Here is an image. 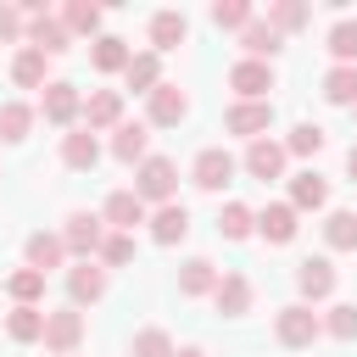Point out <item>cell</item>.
Returning a JSON list of instances; mask_svg holds the SVG:
<instances>
[{"label":"cell","mask_w":357,"mask_h":357,"mask_svg":"<svg viewBox=\"0 0 357 357\" xmlns=\"http://www.w3.org/2000/svg\"><path fill=\"white\" fill-rule=\"evenodd\" d=\"M156 39H162V45L184 39V22H178V17H156Z\"/></svg>","instance_id":"8"},{"label":"cell","mask_w":357,"mask_h":357,"mask_svg":"<svg viewBox=\"0 0 357 357\" xmlns=\"http://www.w3.org/2000/svg\"><path fill=\"white\" fill-rule=\"evenodd\" d=\"M11 335H22V340H28V335H39V318H33V312H22V318H11Z\"/></svg>","instance_id":"18"},{"label":"cell","mask_w":357,"mask_h":357,"mask_svg":"<svg viewBox=\"0 0 357 357\" xmlns=\"http://www.w3.org/2000/svg\"><path fill=\"white\" fill-rule=\"evenodd\" d=\"M290 229H296V223H290V212H284V206H273V212L262 218V234H268V240H290Z\"/></svg>","instance_id":"3"},{"label":"cell","mask_w":357,"mask_h":357,"mask_svg":"<svg viewBox=\"0 0 357 357\" xmlns=\"http://www.w3.org/2000/svg\"><path fill=\"white\" fill-rule=\"evenodd\" d=\"M139 184H145V195H167V184H173V167H167V162H151Z\"/></svg>","instance_id":"2"},{"label":"cell","mask_w":357,"mask_h":357,"mask_svg":"<svg viewBox=\"0 0 357 357\" xmlns=\"http://www.w3.org/2000/svg\"><path fill=\"white\" fill-rule=\"evenodd\" d=\"M335 50H340V56H357V28H351V22L335 28Z\"/></svg>","instance_id":"15"},{"label":"cell","mask_w":357,"mask_h":357,"mask_svg":"<svg viewBox=\"0 0 357 357\" xmlns=\"http://www.w3.org/2000/svg\"><path fill=\"white\" fill-rule=\"evenodd\" d=\"M112 218L117 223H139V201L134 195H112Z\"/></svg>","instance_id":"7"},{"label":"cell","mask_w":357,"mask_h":357,"mask_svg":"<svg viewBox=\"0 0 357 357\" xmlns=\"http://www.w3.org/2000/svg\"><path fill=\"white\" fill-rule=\"evenodd\" d=\"M195 173H201V184H223V178H229V156H218V151H206Z\"/></svg>","instance_id":"1"},{"label":"cell","mask_w":357,"mask_h":357,"mask_svg":"<svg viewBox=\"0 0 357 357\" xmlns=\"http://www.w3.org/2000/svg\"><path fill=\"white\" fill-rule=\"evenodd\" d=\"M73 223H78V229H73V240H78V245H84V240H95V218H73Z\"/></svg>","instance_id":"21"},{"label":"cell","mask_w":357,"mask_h":357,"mask_svg":"<svg viewBox=\"0 0 357 357\" xmlns=\"http://www.w3.org/2000/svg\"><path fill=\"white\" fill-rule=\"evenodd\" d=\"M117 151H123V156H139V151H145V134H139V128H123Z\"/></svg>","instance_id":"12"},{"label":"cell","mask_w":357,"mask_h":357,"mask_svg":"<svg viewBox=\"0 0 357 357\" xmlns=\"http://www.w3.org/2000/svg\"><path fill=\"white\" fill-rule=\"evenodd\" d=\"M162 346H167L162 335H145V340H139V357H162Z\"/></svg>","instance_id":"24"},{"label":"cell","mask_w":357,"mask_h":357,"mask_svg":"<svg viewBox=\"0 0 357 357\" xmlns=\"http://www.w3.org/2000/svg\"><path fill=\"white\" fill-rule=\"evenodd\" d=\"M156 234H162V240H178V234H184V212H178V206H167V212L156 218Z\"/></svg>","instance_id":"5"},{"label":"cell","mask_w":357,"mask_h":357,"mask_svg":"<svg viewBox=\"0 0 357 357\" xmlns=\"http://www.w3.org/2000/svg\"><path fill=\"white\" fill-rule=\"evenodd\" d=\"M329 95H335V100H351V95H357V78H351V73H335V78H329Z\"/></svg>","instance_id":"9"},{"label":"cell","mask_w":357,"mask_h":357,"mask_svg":"<svg viewBox=\"0 0 357 357\" xmlns=\"http://www.w3.org/2000/svg\"><path fill=\"white\" fill-rule=\"evenodd\" d=\"M329 240H335V245H351V240H357L351 218H335V223H329Z\"/></svg>","instance_id":"14"},{"label":"cell","mask_w":357,"mask_h":357,"mask_svg":"<svg viewBox=\"0 0 357 357\" xmlns=\"http://www.w3.org/2000/svg\"><path fill=\"white\" fill-rule=\"evenodd\" d=\"M184 357H201V351H184Z\"/></svg>","instance_id":"27"},{"label":"cell","mask_w":357,"mask_h":357,"mask_svg":"<svg viewBox=\"0 0 357 357\" xmlns=\"http://www.w3.org/2000/svg\"><path fill=\"white\" fill-rule=\"evenodd\" d=\"M234 84H240V89H262V84H268V73H262V67H240V73H234Z\"/></svg>","instance_id":"11"},{"label":"cell","mask_w":357,"mask_h":357,"mask_svg":"<svg viewBox=\"0 0 357 357\" xmlns=\"http://www.w3.org/2000/svg\"><path fill=\"white\" fill-rule=\"evenodd\" d=\"M73 290H78V296H95V290H100V279H95V273H78V279H73Z\"/></svg>","instance_id":"22"},{"label":"cell","mask_w":357,"mask_h":357,"mask_svg":"<svg viewBox=\"0 0 357 357\" xmlns=\"http://www.w3.org/2000/svg\"><path fill=\"white\" fill-rule=\"evenodd\" d=\"M301 290L324 296V290H329V268H324V262H307V268H301Z\"/></svg>","instance_id":"4"},{"label":"cell","mask_w":357,"mask_h":357,"mask_svg":"<svg viewBox=\"0 0 357 357\" xmlns=\"http://www.w3.org/2000/svg\"><path fill=\"white\" fill-rule=\"evenodd\" d=\"M351 329H357V312H351V307H340V318H335V335H351Z\"/></svg>","instance_id":"23"},{"label":"cell","mask_w":357,"mask_h":357,"mask_svg":"<svg viewBox=\"0 0 357 357\" xmlns=\"http://www.w3.org/2000/svg\"><path fill=\"white\" fill-rule=\"evenodd\" d=\"M178 112H184V100H178V95H162V100H156V117H162V123H167V117H178Z\"/></svg>","instance_id":"17"},{"label":"cell","mask_w":357,"mask_h":357,"mask_svg":"<svg viewBox=\"0 0 357 357\" xmlns=\"http://www.w3.org/2000/svg\"><path fill=\"white\" fill-rule=\"evenodd\" d=\"M95 61H100V67H117V61H123V50H117V39H100V50H95Z\"/></svg>","instance_id":"16"},{"label":"cell","mask_w":357,"mask_h":357,"mask_svg":"<svg viewBox=\"0 0 357 357\" xmlns=\"http://www.w3.org/2000/svg\"><path fill=\"white\" fill-rule=\"evenodd\" d=\"M296 201H312V206H318V201H324V184H318V178L307 173V178L296 184Z\"/></svg>","instance_id":"13"},{"label":"cell","mask_w":357,"mask_h":357,"mask_svg":"<svg viewBox=\"0 0 357 357\" xmlns=\"http://www.w3.org/2000/svg\"><path fill=\"white\" fill-rule=\"evenodd\" d=\"M67 156H73V162H95V145H89V139H73Z\"/></svg>","instance_id":"19"},{"label":"cell","mask_w":357,"mask_h":357,"mask_svg":"<svg viewBox=\"0 0 357 357\" xmlns=\"http://www.w3.org/2000/svg\"><path fill=\"white\" fill-rule=\"evenodd\" d=\"M279 335H284V340H307V335H312V318H307V312H290V318L279 324Z\"/></svg>","instance_id":"6"},{"label":"cell","mask_w":357,"mask_h":357,"mask_svg":"<svg viewBox=\"0 0 357 357\" xmlns=\"http://www.w3.org/2000/svg\"><path fill=\"white\" fill-rule=\"evenodd\" d=\"M351 173H357V151H351Z\"/></svg>","instance_id":"26"},{"label":"cell","mask_w":357,"mask_h":357,"mask_svg":"<svg viewBox=\"0 0 357 357\" xmlns=\"http://www.w3.org/2000/svg\"><path fill=\"white\" fill-rule=\"evenodd\" d=\"M223 229H229V234H245V212H240V206H229V218H223Z\"/></svg>","instance_id":"20"},{"label":"cell","mask_w":357,"mask_h":357,"mask_svg":"<svg viewBox=\"0 0 357 357\" xmlns=\"http://www.w3.org/2000/svg\"><path fill=\"white\" fill-rule=\"evenodd\" d=\"M296 151H318V128H301L296 134Z\"/></svg>","instance_id":"25"},{"label":"cell","mask_w":357,"mask_h":357,"mask_svg":"<svg viewBox=\"0 0 357 357\" xmlns=\"http://www.w3.org/2000/svg\"><path fill=\"white\" fill-rule=\"evenodd\" d=\"M251 167H257V173H273V167H279V151H273V145H257V151H251Z\"/></svg>","instance_id":"10"}]
</instances>
